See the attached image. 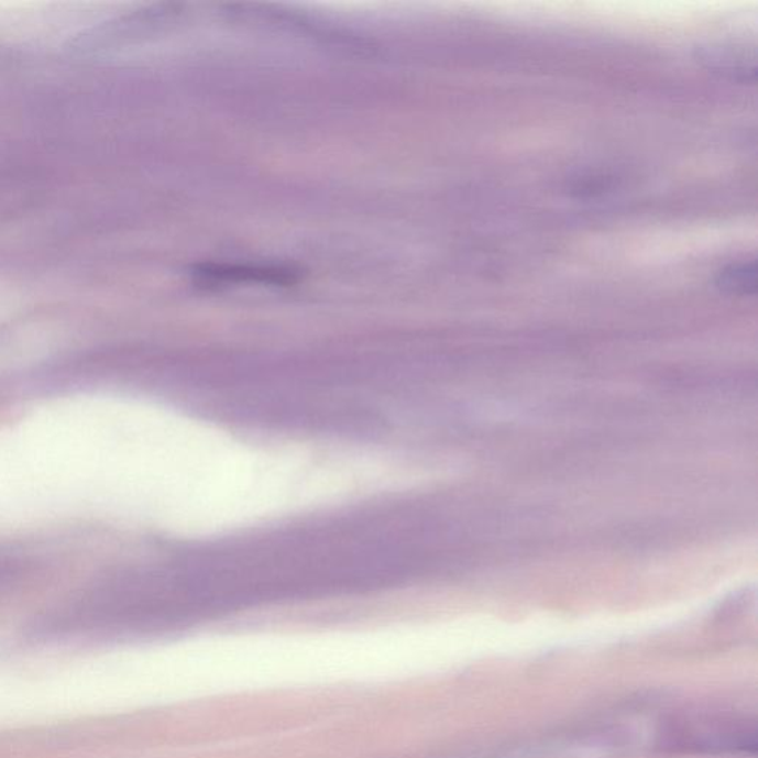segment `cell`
Wrapping results in <instances>:
<instances>
[{
    "mask_svg": "<svg viewBox=\"0 0 758 758\" xmlns=\"http://www.w3.org/2000/svg\"><path fill=\"white\" fill-rule=\"evenodd\" d=\"M697 57L710 70L747 83L756 76V64L749 62L744 48L735 45H708L697 50Z\"/></svg>",
    "mask_w": 758,
    "mask_h": 758,
    "instance_id": "cell-1",
    "label": "cell"
},
{
    "mask_svg": "<svg viewBox=\"0 0 758 758\" xmlns=\"http://www.w3.org/2000/svg\"><path fill=\"white\" fill-rule=\"evenodd\" d=\"M293 273L284 272V270H265V268H250V267H205L199 272V277L205 282H231V281H265L293 282Z\"/></svg>",
    "mask_w": 758,
    "mask_h": 758,
    "instance_id": "cell-2",
    "label": "cell"
},
{
    "mask_svg": "<svg viewBox=\"0 0 758 758\" xmlns=\"http://www.w3.org/2000/svg\"><path fill=\"white\" fill-rule=\"evenodd\" d=\"M717 286L723 293L736 295V297H748V295L756 294V261H740V263L727 265L718 273Z\"/></svg>",
    "mask_w": 758,
    "mask_h": 758,
    "instance_id": "cell-3",
    "label": "cell"
}]
</instances>
